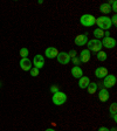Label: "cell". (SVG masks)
I'll return each instance as SVG.
<instances>
[{
	"instance_id": "obj_1",
	"label": "cell",
	"mask_w": 117,
	"mask_h": 131,
	"mask_svg": "<svg viewBox=\"0 0 117 131\" xmlns=\"http://www.w3.org/2000/svg\"><path fill=\"white\" fill-rule=\"evenodd\" d=\"M96 25L98 26V28L102 30H109L110 28L112 27V24H111V19H110L109 16L107 15H102L100 18L96 19Z\"/></svg>"
},
{
	"instance_id": "obj_2",
	"label": "cell",
	"mask_w": 117,
	"mask_h": 131,
	"mask_svg": "<svg viewBox=\"0 0 117 131\" xmlns=\"http://www.w3.org/2000/svg\"><path fill=\"white\" fill-rule=\"evenodd\" d=\"M67 100H68V96H67L66 93H63V91H57V93L53 94V96H52V102L57 106L63 105L67 102Z\"/></svg>"
},
{
	"instance_id": "obj_3",
	"label": "cell",
	"mask_w": 117,
	"mask_h": 131,
	"mask_svg": "<svg viewBox=\"0 0 117 131\" xmlns=\"http://www.w3.org/2000/svg\"><path fill=\"white\" fill-rule=\"evenodd\" d=\"M87 46H88V50L90 53H98L100 50H102V43H101V40H97V39H93V40H88L87 42Z\"/></svg>"
},
{
	"instance_id": "obj_4",
	"label": "cell",
	"mask_w": 117,
	"mask_h": 131,
	"mask_svg": "<svg viewBox=\"0 0 117 131\" xmlns=\"http://www.w3.org/2000/svg\"><path fill=\"white\" fill-rule=\"evenodd\" d=\"M96 22V18L93 15V14H83V15L80 18V24L84 27H91L94 26Z\"/></svg>"
},
{
	"instance_id": "obj_5",
	"label": "cell",
	"mask_w": 117,
	"mask_h": 131,
	"mask_svg": "<svg viewBox=\"0 0 117 131\" xmlns=\"http://www.w3.org/2000/svg\"><path fill=\"white\" fill-rule=\"evenodd\" d=\"M116 76L112 75V74H108L103 79V82H102V85H103L105 89H109V88H112L115 84H116Z\"/></svg>"
},
{
	"instance_id": "obj_6",
	"label": "cell",
	"mask_w": 117,
	"mask_h": 131,
	"mask_svg": "<svg viewBox=\"0 0 117 131\" xmlns=\"http://www.w3.org/2000/svg\"><path fill=\"white\" fill-rule=\"evenodd\" d=\"M101 43H102V47H104V48L107 49H112L116 47V40H115L114 38H111V36H109V38H103L101 40Z\"/></svg>"
},
{
	"instance_id": "obj_7",
	"label": "cell",
	"mask_w": 117,
	"mask_h": 131,
	"mask_svg": "<svg viewBox=\"0 0 117 131\" xmlns=\"http://www.w3.org/2000/svg\"><path fill=\"white\" fill-rule=\"evenodd\" d=\"M32 63H33V67H35V68H38V69L44 68L45 67V56H42L41 54H36L35 56H34V59H33Z\"/></svg>"
},
{
	"instance_id": "obj_8",
	"label": "cell",
	"mask_w": 117,
	"mask_h": 131,
	"mask_svg": "<svg viewBox=\"0 0 117 131\" xmlns=\"http://www.w3.org/2000/svg\"><path fill=\"white\" fill-rule=\"evenodd\" d=\"M56 59H57V62L61 63V64H68L70 62V57H69L67 52H59Z\"/></svg>"
},
{
	"instance_id": "obj_9",
	"label": "cell",
	"mask_w": 117,
	"mask_h": 131,
	"mask_svg": "<svg viewBox=\"0 0 117 131\" xmlns=\"http://www.w3.org/2000/svg\"><path fill=\"white\" fill-rule=\"evenodd\" d=\"M88 40H89V39H88L87 34H80V35H77L76 38L74 39V43L79 47H83L84 45H87Z\"/></svg>"
},
{
	"instance_id": "obj_10",
	"label": "cell",
	"mask_w": 117,
	"mask_h": 131,
	"mask_svg": "<svg viewBox=\"0 0 117 131\" xmlns=\"http://www.w3.org/2000/svg\"><path fill=\"white\" fill-rule=\"evenodd\" d=\"M19 64H20V68H21L24 71H29L30 69H32V67H33L32 61H30L28 57L21 59V60H20V62H19Z\"/></svg>"
},
{
	"instance_id": "obj_11",
	"label": "cell",
	"mask_w": 117,
	"mask_h": 131,
	"mask_svg": "<svg viewBox=\"0 0 117 131\" xmlns=\"http://www.w3.org/2000/svg\"><path fill=\"white\" fill-rule=\"evenodd\" d=\"M90 57H91V53L88 50V49H82L81 52H80V61L81 63H87L90 61Z\"/></svg>"
},
{
	"instance_id": "obj_12",
	"label": "cell",
	"mask_w": 117,
	"mask_h": 131,
	"mask_svg": "<svg viewBox=\"0 0 117 131\" xmlns=\"http://www.w3.org/2000/svg\"><path fill=\"white\" fill-rule=\"evenodd\" d=\"M108 69L105 67H98V68L95 69V76L97 77L98 80H103L104 77L108 75Z\"/></svg>"
},
{
	"instance_id": "obj_13",
	"label": "cell",
	"mask_w": 117,
	"mask_h": 131,
	"mask_svg": "<svg viewBox=\"0 0 117 131\" xmlns=\"http://www.w3.org/2000/svg\"><path fill=\"white\" fill-rule=\"evenodd\" d=\"M110 98V93L109 90L105 89V88H103V89H101L100 91H98V100L101 102H107L109 101Z\"/></svg>"
},
{
	"instance_id": "obj_14",
	"label": "cell",
	"mask_w": 117,
	"mask_h": 131,
	"mask_svg": "<svg viewBox=\"0 0 117 131\" xmlns=\"http://www.w3.org/2000/svg\"><path fill=\"white\" fill-rule=\"evenodd\" d=\"M57 54H59V50L55 47H47L46 50H45V55L48 59H54L57 56Z\"/></svg>"
},
{
	"instance_id": "obj_15",
	"label": "cell",
	"mask_w": 117,
	"mask_h": 131,
	"mask_svg": "<svg viewBox=\"0 0 117 131\" xmlns=\"http://www.w3.org/2000/svg\"><path fill=\"white\" fill-rule=\"evenodd\" d=\"M71 75H73L74 79H80V77L83 76V70L80 66H74L73 68H71Z\"/></svg>"
},
{
	"instance_id": "obj_16",
	"label": "cell",
	"mask_w": 117,
	"mask_h": 131,
	"mask_svg": "<svg viewBox=\"0 0 117 131\" xmlns=\"http://www.w3.org/2000/svg\"><path fill=\"white\" fill-rule=\"evenodd\" d=\"M90 83V79L88 76H82L79 79V88L80 89H87Z\"/></svg>"
},
{
	"instance_id": "obj_17",
	"label": "cell",
	"mask_w": 117,
	"mask_h": 131,
	"mask_svg": "<svg viewBox=\"0 0 117 131\" xmlns=\"http://www.w3.org/2000/svg\"><path fill=\"white\" fill-rule=\"evenodd\" d=\"M97 89H98V84L96 83V82H90L89 83V85L87 87V90H88V94H95L96 91H97Z\"/></svg>"
},
{
	"instance_id": "obj_18",
	"label": "cell",
	"mask_w": 117,
	"mask_h": 131,
	"mask_svg": "<svg viewBox=\"0 0 117 131\" xmlns=\"http://www.w3.org/2000/svg\"><path fill=\"white\" fill-rule=\"evenodd\" d=\"M100 11H101V13H103V14H109L110 12H111V7H110V5L108 3H104V4H101Z\"/></svg>"
},
{
	"instance_id": "obj_19",
	"label": "cell",
	"mask_w": 117,
	"mask_h": 131,
	"mask_svg": "<svg viewBox=\"0 0 117 131\" xmlns=\"http://www.w3.org/2000/svg\"><path fill=\"white\" fill-rule=\"evenodd\" d=\"M93 34H94V36H95V39H97V40H102V39L104 38V30L100 29V28L94 29Z\"/></svg>"
},
{
	"instance_id": "obj_20",
	"label": "cell",
	"mask_w": 117,
	"mask_h": 131,
	"mask_svg": "<svg viewBox=\"0 0 117 131\" xmlns=\"http://www.w3.org/2000/svg\"><path fill=\"white\" fill-rule=\"evenodd\" d=\"M96 57H97L98 61L104 62V61H107V59H108V54H107L105 52H103V50H100L98 53H96Z\"/></svg>"
},
{
	"instance_id": "obj_21",
	"label": "cell",
	"mask_w": 117,
	"mask_h": 131,
	"mask_svg": "<svg viewBox=\"0 0 117 131\" xmlns=\"http://www.w3.org/2000/svg\"><path fill=\"white\" fill-rule=\"evenodd\" d=\"M19 54H20V56H21V59H25V57H27L28 55H29V50H28L26 47H22V48H20Z\"/></svg>"
},
{
	"instance_id": "obj_22",
	"label": "cell",
	"mask_w": 117,
	"mask_h": 131,
	"mask_svg": "<svg viewBox=\"0 0 117 131\" xmlns=\"http://www.w3.org/2000/svg\"><path fill=\"white\" fill-rule=\"evenodd\" d=\"M29 74H30V76L32 77H36L40 75V69L35 68V67H32V69L29 70Z\"/></svg>"
},
{
	"instance_id": "obj_23",
	"label": "cell",
	"mask_w": 117,
	"mask_h": 131,
	"mask_svg": "<svg viewBox=\"0 0 117 131\" xmlns=\"http://www.w3.org/2000/svg\"><path fill=\"white\" fill-rule=\"evenodd\" d=\"M110 5V7H111V11L114 12V13H116L117 12V3H116V0H110L109 3H108Z\"/></svg>"
},
{
	"instance_id": "obj_24",
	"label": "cell",
	"mask_w": 117,
	"mask_h": 131,
	"mask_svg": "<svg viewBox=\"0 0 117 131\" xmlns=\"http://www.w3.org/2000/svg\"><path fill=\"white\" fill-rule=\"evenodd\" d=\"M109 112H110V115H114L117 112V104L116 103H111V105H110V108H109Z\"/></svg>"
},
{
	"instance_id": "obj_25",
	"label": "cell",
	"mask_w": 117,
	"mask_h": 131,
	"mask_svg": "<svg viewBox=\"0 0 117 131\" xmlns=\"http://www.w3.org/2000/svg\"><path fill=\"white\" fill-rule=\"evenodd\" d=\"M49 90H50V93L52 94H55V93H57V91H60V88H59V85L53 84L52 87L49 88Z\"/></svg>"
},
{
	"instance_id": "obj_26",
	"label": "cell",
	"mask_w": 117,
	"mask_h": 131,
	"mask_svg": "<svg viewBox=\"0 0 117 131\" xmlns=\"http://www.w3.org/2000/svg\"><path fill=\"white\" fill-rule=\"evenodd\" d=\"M70 61H73L74 66H80L81 64V61H80L79 56H75V57H73V59H70Z\"/></svg>"
},
{
	"instance_id": "obj_27",
	"label": "cell",
	"mask_w": 117,
	"mask_h": 131,
	"mask_svg": "<svg viewBox=\"0 0 117 131\" xmlns=\"http://www.w3.org/2000/svg\"><path fill=\"white\" fill-rule=\"evenodd\" d=\"M68 55H69V57H70V59H73V57H75L77 55V52L75 50V49H71V50H69V52H68Z\"/></svg>"
},
{
	"instance_id": "obj_28",
	"label": "cell",
	"mask_w": 117,
	"mask_h": 131,
	"mask_svg": "<svg viewBox=\"0 0 117 131\" xmlns=\"http://www.w3.org/2000/svg\"><path fill=\"white\" fill-rule=\"evenodd\" d=\"M111 19V24H112V26H116L117 25V16H116V14H114V15L110 18Z\"/></svg>"
},
{
	"instance_id": "obj_29",
	"label": "cell",
	"mask_w": 117,
	"mask_h": 131,
	"mask_svg": "<svg viewBox=\"0 0 117 131\" xmlns=\"http://www.w3.org/2000/svg\"><path fill=\"white\" fill-rule=\"evenodd\" d=\"M97 131H110V129L107 128V126H101V128H98Z\"/></svg>"
},
{
	"instance_id": "obj_30",
	"label": "cell",
	"mask_w": 117,
	"mask_h": 131,
	"mask_svg": "<svg viewBox=\"0 0 117 131\" xmlns=\"http://www.w3.org/2000/svg\"><path fill=\"white\" fill-rule=\"evenodd\" d=\"M109 36H110L109 30H104V38H109Z\"/></svg>"
},
{
	"instance_id": "obj_31",
	"label": "cell",
	"mask_w": 117,
	"mask_h": 131,
	"mask_svg": "<svg viewBox=\"0 0 117 131\" xmlns=\"http://www.w3.org/2000/svg\"><path fill=\"white\" fill-rule=\"evenodd\" d=\"M111 117H112V119H114V121H115V122H116V121H117V115H116V114L111 115Z\"/></svg>"
},
{
	"instance_id": "obj_32",
	"label": "cell",
	"mask_w": 117,
	"mask_h": 131,
	"mask_svg": "<svg viewBox=\"0 0 117 131\" xmlns=\"http://www.w3.org/2000/svg\"><path fill=\"white\" fill-rule=\"evenodd\" d=\"M45 131H56L55 129H53V128H48V129H46Z\"/></svg>"
},
{
	"instance_id": "obj_33",
	"label": "cell",
	"mask_w": 117,
	"mask_h": 131,
	"mask_svg": "<svg viewBox=\"0 0 117 131\" xmlns=\"http://www.w3.org/2000/svg\"><path fill=\"white\" fill-rule=\"evenodd\" d=\"M110 131H117V130H116V128H111L110 129Z\"/></svg>"
},
{
	"instance_id": "obj_34",
	"label": "cell",
	"mask_w": 117,
	"mask_h": 131,
	"mask_svg": "<svg viewBox=\"0 0 117 131\" xmlns=\"http://www.w3.org/2000/svg\"><path fill=\"white\" fill-rule=\"evenodd\" d=\"M0 87H1V82H0Z\"/></svg>"
}]
</instances>
